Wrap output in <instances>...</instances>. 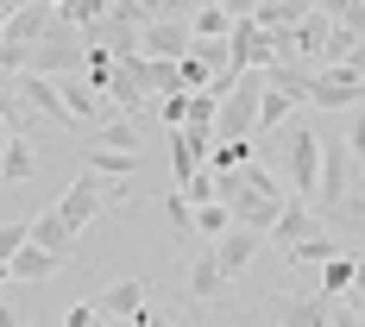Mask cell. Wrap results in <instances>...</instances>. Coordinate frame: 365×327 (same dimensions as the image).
I'll return each instance as SVG.
<instances>
[{
	"label": "cell",
	"mask_w": 365,
	"mask_h": 327,
	"mask_svg": "<svg viewBox=\"0 0 365 327\" xmlns=\"http://www.w3.org/2000/svg\"><path fill=\"white\" fill-rule=\"evenodd\" d=\"M284 170H290V195L296 202H315V182H322V133H315V126H290V139H284Z\"/></svg>",
	"instance_id": "cell-1"
},
{
	"label": "cell",
	"mask_w": 365,
	"mask_h": 327,
	"mask_svg": "<svg viewBox=\"0 0 365 327\" xmlns=\"http://www.w3.org/2000/svg\"><path fill=\"white\" fill-rule=\"evenodd\" d=\"M309 108H315V113H346V108H365V76L353 70V63L315 70V82H309Z\"/></svg>",
	"instance_id": "cell-2"
},
{
	"label": "cell",
	"mask_w": 365,
	"mask_h": 327,
	"mask_svg": "<svg viewBox=\"0 0 365 327\" xmlns=\"http://www.w3.org/2000/svg\"><path fill=\"white\" fill-rule=\"evenodd\" d=\"M227 208H233V227H246V233H271V227L284 220V208H290V195H284V182H271V189H240Z\"/></svg>",
	"instance_id": "cell-3"
},
{
	"label": "cell",
	"mask_w": 365,
	"mask_h": 327,
	"mask_svg": "<svg viewBox=\"0 0 365 327\" xmlns=\"http://www.w3.org/2000/svg\"><path fill=\"white\" fill-rule=\"evenodd\" d=\"M353 195V151L346 139H322V182H315V202L322 208H346Z\"/></svg>",
	"instance_id": "cell-4"
},
{
	"label": "cell",
	"mask_w": 365,
	"mask_h": 327,
	"mask_svg": "<svg viewBox=\"0 0 365 327\" xmlns=\"http://www.w3.org/2000/svg\"><path fill=\"white\" fill-rule=\"evenodd\" d=\"M227 44H233V70L240 76L246 70H271V63L284 57V51H277V32H264L258 19H233V38H227Z\"/></svg>",
	"instance_id": "cell-5"
},
{
	"label": "cell",
	"mask_w": 365,
	"mask_h": 327,
	"mask_svg": "<svg viewBox=\"0 0 365 327\" xmlns=\"http://www.w3.org/2000/svg\"><path fill=\"white\" fill-rule=\"evenodd\" d=\"M13 88H19V101H26V113H32V120H44V126H63V133H70V113H63V82H51V76H32V70H26Z\"/></svg>",
	"instance_id": "cell-6"
},
{
	"label": "cell",
	"mask_w": 365,
	"mask_h": 327,
	"mask_svg": "<svg viewBox=\"0 0 365 327\" xmlns=\"http://www.w3.org/2000/svg\"><path fill=\"white\" fill-rule=\"evenodd\" d=\"M189 51H195L189 19H151L145 38H139V57H151V63H182Z\"/></svg>",
	"instance_id": "cell-7"
},
{
	"label": "cell",
	"mask_w": 365,
	"mask_h": 327,
	"mask_svg": "<svg viewBox=\"0 0 365 327\" xmlns=\"http://www.w3.org/2000/svg\"><path fill=\"white\" fill-rule=\"evenodd\" d=\"M57 214H63V227H70V233H82L88 220L101 214V177H95V170H76L70 189H63V202H57Z\"/></svg>",
	"instance_id": "cell-8"
},
{
	"label": "cell",
	"mask_w": 365,
	"mask_h": 327,
	"mask_svg": "<svg viewBox=\"0 0 365 327\" xmlns=\"http://www.w3.org/2000/svg\"><path fill=\"white\" fill-rule=\"evenodd\" d=\"M277 327H334V302L322 290H315V296L284 290V296H277Z\"/></svg>",
	"instance_id": "cell-9"
},
{
	"label": "cell",
	"mask_w": 365,
	"mask_h": 327,
	"mask_svg": "<svg viewBox=\"0 0 365 327\" xmlns=\"http://www.w3.org/2000/svg\"><path fill=\"white\" fill-rule=\"evenodd\" d=\"M182 284H189V302H202V308H208V302H220V296H227V284H233V277L215 264V246H202V252L189 258Z\"/></svg>",
	"instance_id": "cell-10"
},
{
	"label": "cell",
	"mask_w": 365,
	"mask_h": 327,
	"mask_svg": "<svg viewBox=\"0 0 365 327\" xmlns=\"http://www.w3.org/2000/svg\"><path fill=\"white\" fill-rule=\"evenodd\" d=\"M315 233H328L322 220H315V208L309 202H296L290 195V208H284V220L264 233V246H277V252H290V246H302V239H315Z\"/></svg>",
	"instance_id": "cell-11"
},
{
	"label": "cell",
	"mask_w": 365,
	"mask_h": 327,
	"mask_svg": "<svg viewBox=\"0 0 365 327\" xmlns=\"http://www.w3.org/2000/svg\"><path fill=\"white\" fill-rule=\"evenodd\" d=\"M145 277H113L108 290L101 296H88V302H95V308H101V315H120V321H133V315H139V308H145Z\"/></svg>",
	"instance_id": "cell-12"
},
{
	"label": "cell",
	"mask_w": 365,
	"mask_h": 327,
	"mask_svg": "<svg viewBox=\"0 0 365 327\" xmlns=\"http://www.w3.org/2000/svg\"><path fill=\"white\" fill-rule=\"evenodd\" d=\"M63 113H70V126H101L113 108L95 82H63Z\"/></svg>",
	"instance_id": "cell-13"
},
{
	"label": "cell",
	"mask_w": 365,
	"mask_h": 327,
	"mask_svg": "<svg viewBox=\"0 0 365 327\" xmlns=\"http://www.w3.org/2000/svg\"><path fill=\"white\" fill-rule=\"evenodd\" d=\"M258 252H264V233H246V227H233L227 239H215V264L227 271V277H240Z\"/></svg>",
	"instance_id": "cell-14"
},
{
	"label": "cell",
	"mask_w": 365,
	"mask_h": 327,
	"mask_svg": "<svg viewBox=\"0 0 365 327\" xmlns=\"http://www.w3.org/2000/svg\"><path fill=\"white\" fill-rule=\"evenodd\" d=\"M309 13H315V0H258V26H264V32H296V26H302V19H309Z\"/></svg>",
	"instance_id": "cell-15"
},
{
	"label": "cell",
	"mask_w": 365,
	"mask_h": 327,
	"mask_svg": "<svg viewBox=\"0 0 365 327\" xmlns=\"http://www.w3.org/2000/svg\"><path fill=\"white\" fill-rule=\"evenodd\" d=\"M82 170H95L101 182H126V177H139V157H133V151L88 145V151H82Z\"/></svg>",
	"instance_id": "cell-16"
},
{
	"label": "cell",
	"mask_w": 365,
	"mask_h": 327,
	"mask_svg": "<svg viewBox=\"0 0 365 327\" xmlns=\"http://www.w3.org/2000/svg\"><path fill=\"white\" fill-rule=\"evenodd\" d=\"M57 264H63V258H57V252H44V246H19L6 271H13V284H44Z\"/></svg>",
	"instance_id": "cell-17"
},
{
	"label": "cell",
	"mask_w": 365,
	"mask_h": 327,
	"mask_svg": "<svg viewBox=\"0 0 365 327\" xmlns=\"http://www.w3.org/2000/svg\"><path fill=\"white\" fill-rule=\"evenodd\" d=\"M95 145H108V151H133V157H139V120H133V113H108V120L95 126Z\"/></svg>",
	"instance_id": "cell-18"
},
{
	"label": "cell",
	"mask_w": 365,
	"mask_h": 327,
	"mask_svg": "<svg viewBox=\"0 0 365 327\" xmlns=\"http://www.w3.org/2000/svg\"><path fill=\"white\" fill-rule=\"evenodd\" d=\"M32 246H44V252H57V258H70L76 233L63 227V214H57V208H44V214L32 220Z\"/></svg>",
	"instance_id": "cell-19"
},
{
	"label": "cell",
	"mask_w": 365,
	"mask_h": 327,
	"mask_svg": "<svg viewBox=\"0 0 365 327\" xmlns=\"http://www.w3.org/2000/svg\"><path fill=\"white\" fill-rule=\"evenodd\" d=\"M189 38H233V13H227L220 0H202V6L189 13Z\"/></svg>",
	"instance_id": "cell-20"
},
{
	"label": "cell",
	"mask_w": 365,
	"mask_h": 327,
	"mask_svg": "<svg viewBox=\"0 0 365 327\" xmlns=\"http://www.w3.org/2000/svg\"><path fill=\"white\" fill-rule=\"evenodd\" d=\"M296 108H302L296 95H284V88H264V101H258V139H264V133H277Z\"/></svg>",
	"instance_id": "cell-21"
},
{
	"label": "cell",
	"mask_w": 365,
	"mask_h": 327,
	"mask_svg": "<svg viewBox=\"0 0 365 327\" xmlns=\"http://www.w3.org/2000/svg\"><path fill=\"white\" fill-rule=\"evenodd\" d=\"M359 51H365V38L353 32V26H334L328 44H322V70H334V63H353Z\"/></svg>",
	"instance_id": "cell-22"
},
{
	"label": "cell",
	"mask_w": 365,
	"mask_h": 327,
	"mask_svg": "<svg viewBox=\"0 0 365 327\" xmlns=\"http://www.w3.org/2000/svg\"><path fill=\"white\" fill-rule=\"evenodd\" d=\"M32 177H38V151L26 139H13L6 157H0V182H32Z\"/></svg>",
	"instance_id": "cell-23"
},
{
	"label": "cell",
	"mask_w": 365,
	"mask_h": 327,
	"mask_svg": "<svg viewBox=\"0 0 365 327\" xmlns=\"http://www.w3.org/2000/svg\"><path fill=\"white\" fill-rule=\"evenodd\" d=\"M315 290L328 296V302L334 296H353V252H334L328 264H322V284H315Z\"/></svg>",
	"instance_id": "cell-24"
},
{
	"label": "cell",
	"mask_w": 365,
	"mask_h": 327,
	"mask_svg": "<svg viewBox=\"0 0 365 327\" xmlns=\"http://www.w3.org/2000/svg\"><path fill=\"white\" fill-rule=\"evenodd\" d=\"M227 233H233V208H227V202L195 208V239H208V246H215V239H227Z\"/></svg>",
	"instance_id": "cell-25"
},
{
	"label": "cell",
	"mask_w": 365,
	"mask_h": 327,
	"mask_svg": "<svg viewBox=\"0 0 365 327\" xmlns=\"http://www.w3.org/2000/svg\"><path fill=\"white\" fill-rule=\"evenodd\" d=\"M340 252V246H334V233H315V239H302V246H290V264H315V271H322V264H328V258Z\"/></svg>",
	"instance_id": "cell-26"
},
{
	"label": "cell",
	"mask_w": 365,
	"mask_h": 327,
	"mask_svg": "<svg viewBox=\"0 0 365 327\" xmlns=\"http://www.w3.org/2000/svg\"><path fill=\"white\" fill-rule=\"evenodd\" d=\"M108 13H113V0H70V6H63L57 19H63V26H82V32H88V26H101Z\"/></svg>",
	"instance_id": "cell-27"
},
{
	"label": "cell",
	"mask_w": 365,
	"mask_h": 327,
	"mask_svg": "<svg viewBox=\"0 0 365 327\" xmlns=\"http://www.w3.org/2000/svg\"><path fill=\"white\" fill-rule=\"evenodd\" d=\"M158 126H164V133H182V126H189V95H158Z\"/></svg>",
	"instance_id": "cell-28"
},
{
	"label": "cell",
	"mask_w": 365,
	"mask_h": 327,
	"mask_svg": "<svg viewBox=\"0 0 365 327\" xmlns=\"http://www.w3.org/2000/svg\"><path fill=\"white\" fill-rule=\"evenodd\" d=\"M164 214H170V227H177L182 239H195V208H189V195H182V189L164 195Z\"/></svg>",
	"instance_id": "cell-29"
},
{
	"label": "cell",
	"mask_w": 365,
	"mask_h": 327,
	"mask_svg": "<svg viewBox=\"0 0 365 327\" xmlns=\"http://www.w3.org/2000/svg\"><path fill=\"white\" fill-rule=\"evenodd\" d=\"M19 246H32V220H6V227H0V264H13Z\"/></svg>",
	"instance_id": "cell-30"
},
{
	"label": "cell",
	"mask_w": 365,
	"mask_h": 327,
	"mask_svg": "<svg viewBox=\"0 0 365 327\" xmlns=\"http://www.w3.org/2000/svg\"><path fill=\"white\" fill-rule=\"evenodd\" d=\"M215 120H220V95H208V88L189 95V126H208V133H215Z\"/></svg>",
	"instance_id": "cell-31"
},
{
	"label": "cell",
	"mask_w": 365,
	"mask_h": 327,
	"mask_svg": "<svg viewBox=\"0 0 365 327\" xmlns=\"http://www.w3.org/2000/svg\"><path fill=\"white\" fill-rule=\"evenodd\" d=\"M182 195H189V208H208V202H220V195H215V170H195V177L182 182Z\"/></svg>",
	"instance_id": "cell-32"
},
{
	"label": "cell",
	"mask_w": 365,
	"mask_h": 327,
	"mask_svg": "<svg viewBox=\"0 0 365 327\" xmlns=\"http://www.w3.org/2000/svg\"><path fill=\"white\" fill-rule=\"evenodd\" d=\"M108 208H133V177L126 182H101V214Z\"/></svg>",
	"instance_id": "cell-33"
},
{
	"label": "cell",
	"mask_w": 365,
	"mask_h": 327,
	"mask_svg": "<svg viewBox=\"0 0 365 327\" xmlns=\"http://www.w3.org/2000/svg\"><path fill=\"white\" fill-rule=\"evenodd\" d=\"M346 151L365 164V108H353V126H346Z\"/></svg>",
	"instance_id": "cell-34"
},
{
	"label": "cell",
	"mask_w": 365,
	"mask_h": 327,
	"mask_svg": "<svg viewBox=\"0 0 365 327\" xmlns=\"http://www.w3.org/2000/svg\"><path fill=\"white\" fill-rule=\"evenodd\" d=\"M63 327H101V308L95 302H76L70 315H63Z\"/></svg>",
	"instance_id": "cell-35"
},
{
	"label": "cell",
	"mask_w": 365,
	"mask_h": 327,
	"mask_svg": "<svg viewBox=\"0 0 365 327\" xmlns=\"http://www.w3.org/2000/svg\"><path fill=\"white\" fill-rule=\"evenodd\" d=\"M334 327H365V315L353 308V302H334Z\"/></svg>",
	"instance_id": "cell-36"
},
{
	"label": "cell",
	"mask_w": 365,
	"mask_h": 327,
	"mask_svg": "<svg viewBox=\"0 0 365 327\" xmlns=\"http://www.w3.org/2000/svg\"><path fill=\"white\" fill-rule=\"evenodd\" d=\"M133 327H177V321H170V315H158V308H151V302H145V308L133 315Z\"/></svg>",
	"instance_id": "cell-37"
},
{
	"label": "cell",
	"mask_w": 365,
	"mask_h": 327,
	"mask_svg": "<svg viewBox=\"0 0 365 327\" xmlns=\"http://www.w3.org/2000/svg\"><path fill=\"white\" fill-rule=\"evenodd\" d=\"M0 327H26L19 315H13V302H6V290H0Z\"/></svg>",
	"instance_id": "cell-38"
},
{
	"label": "cell",
	"mask_w": 365,
	"mask_h": 327,
	"mask_svg": "<svg viewBox=\"0 0 365 327\" xmlns=\"http://www.w3.org/2000/svg\"><path fill=\"white\" fill-rule=\"evenodd\" d=\"M353 296H365V252L353 258Z\"/></svg>",
	"instance_id": "cell-39"
},
{
	"label": "cell",
	"mask_w": 365,
	"mask_h": 327,
	"mask_svg": "<svg viewBox=\"0 0 365 327\" xmlns=\"http://www.w3.org/2000/svg\"><path fill=\"white\" fill-rule=\"evenodd\" d=\"M19 6H32V0H0V19H13Z\"/></svg>",
	"instance_id": "cell-40"
},
{
	"label": "cell",
	"mask_w": 365,
	"mask_h": 327,
	"mask_svg": "<svg viewBox=\"0 0 365 327\" xmlns=\"http://www.w3.org/2000/svg\"><path fill=\"white\" fill-rule=\"evenodd\" d=\"M101 327H133V321H120V315H101Z\"/></svg>",
	"instance_id": "cell-41"
},
{
	"label": "cell",
	"mask_w": 365,
	"mask_h": 327,
	"mask_svg": "<svg viewBox=\"0 0 365 327\" xmlns=\"http://www.w3.org/2000/svg\"><path fill=\"white\" fill-rule=\"evenodd\" d=\"M346 302H353V308H359V315H365V296H346Z\"/></svg>",
	"instance_id": "cell-42"
},
{
	"label": "cell",
	"mask_w": 365,
	"mask_h": 327,
	"mask_svg": "<svg viewBox=\"0 0 365 327\" xmlns=\"http://www.w3.org/2000/svg\"><path fill=\"white\" fill-rule=\"evenodd\" d=\"M353 70H359V76H365V51H359V57H353Z\"/></svg>",
	"instance_id": "cell-43"
}]
</instances>
